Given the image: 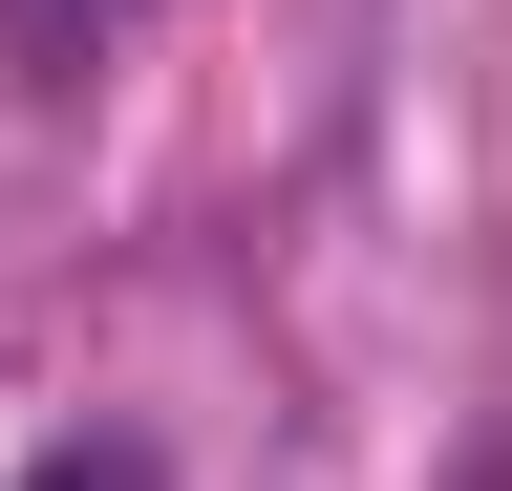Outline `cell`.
Instances as JSON below:
<instances>
[{"label":"cell","instance_id":"6da1fadb","mask_svg":"<svg viewBox=\"0 0 512 491\" xmlns=\"http://www.w3.org/2000/svg\"><path fill=\"white\" fill-rule=\"evenodd\" d=\"M22 491H171V470H150V449H128V427H107V449H43Z\"/></svg>","mask_w":512,"mask_h":491}]
</instances>
